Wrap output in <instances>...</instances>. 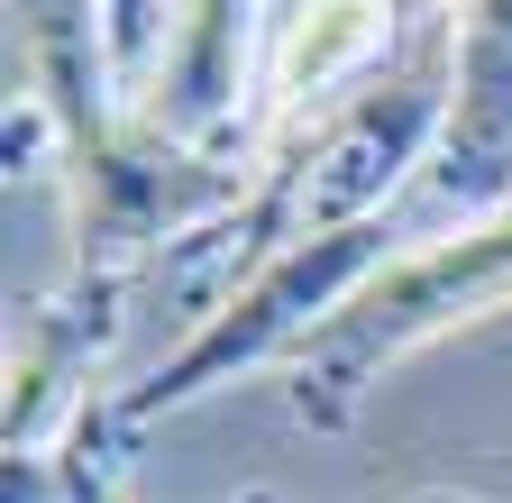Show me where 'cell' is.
<instances>
[{"mask_svg": "<svg viewBox=\"0 0 512 503\" xmlns=\"http://www.w3.org/2000/svg\"><path fill=\"white\" fill-rule=\"evenodd\" d=\"M512 302V202L485 220H458L421 247H394L330 321H320L293 357H284V403L311 430H348L357 403L394 375L403 357H421L430 339L485 321Z\"/></svg>", "mask_w": 512, "mask_h": 503, "instance_id": "1", "label": "cell"}, {"mask_svg": "<svg viewBox=\"0 0 512 503\" xmlns=\"http://www.w3.org/2000/svg\"><path fill=\"white\" fill-rule=\"evenodd\" d=\"M439 119H448V28L421 55H394V65H384L375 83H357L339 110L302 119V138L266 165V183H256L247 229L266 247L366 229L384 211V193H394L412 165H430Z\"/></svg>", "mask_w": 512, "mask_h": 503, "instance_id": "2", "label": "cell"}, {"mask_svg": "<svg viewBox=\"0 0 512 503\" xmlns=\"http://www.w3.org/2000/svg\"><path fill=\"white\" fill-rule=\"evenodd\" d=\"M394 229L384 220H366V229H330V238H293V247H275L266 266H256L202 330H192L147 385H128L119 394V421H156V412H183V403H202L211 385H229L238 366H256V357H293L330 311L394 257L384 247Z\"/></svg>", "mask_w": 512, "mask_h": 503, "instance_id": "3", "label": "cell"}, {"mask_svg": "<svg viewBox=\"0 0 512 503\" xmlns=\"http://www.w3.org/2000/svg\"><path fill=\"white\" fill-rule=\"evenodd\" d=\"M430 202L458 220L512 202V0H458L448 19V119L430 147Z\"/></svg>", "mask_w": 512, "mask_h": 503, "instance_id": "4", "label": "cell"}, {"mask_svg": "<svg viewBox=\"0 0 512 503\" xmlns=\"http://www.w3.org/2000/svg\"><path fill=\"white\" fill-rule=\"evenodd\" d=\"M394 65V0H275L266 19V101L293 119L339 110Z\"/></svg>", "mask_w": 512, "mask_h": 503, "instance_id": "5", "label": "cell"}, {"mask_svg": "<svg viewBox=\"0 0 512 503\" xmlns=\"http://www.w3.org/2000/svg\"><path fill=\"white\" fill-rule=\"evenodd\" d=\"M238 55H247V0H174L156 74L138 92V119L183 147L220 138L238 110Z\"/></svg>", "mask_w": 512, "mask_h": 503, "instance_id": "6", "label": "cell"}, {"mask_svg": "<svg viewBox=\"0 0 512 503\" xmlns=\"http://www.w3.org/2000/svg\"><path fill=\"white\" fill-rule=\"evenodd\" d=\"M110 339V321H83V302H37L19 311V339H10V467L37 458V439L55 430V412L74 403L92 348Z\"/></svg>", "mask_w": 512, "mask_h": 503, "instance_id": "7", "label": "cell"}, {"mask_svg": "<svg viewBox=\"0 0 512 503\" xmlns=\"http://www.w3.org/2000/svg\"><path fill=\"white\" fill-rule=\"evenodd\" d=\"M101 19H110V65H119V83L147 92L156 46H165V10H156V0H101Z\"/></svg>", "mask_w": 512, "mask_h": 503, "instance_id": "8", "label": "cell"}, {"mask_svg": "<svg viewBox=\"0 0 512 503\" xmlns=\"http://www.w3.org/2000/svg\"><path fill=\"white\" fill-rule=\"evenodd\" d=\"M403 503H485V494H403Z\"/></svg>", "mask_w": 512, "mask_h": 503, "instance_id": "9", "label": "cell"}, {"mask_svg": "<svg viewBox=\"0 0 512 503\" xmlns=\"http://www.w3.org/2000/svg\"><path fill=\"white\" fill-rule=\"evenodd\" d=\"M74 503H119V494L110 485H74Z\"/></svg>", "mask_w": 512, "mask_h": 503, "instance_id": "10", "label": "cell"}]
</instances>
